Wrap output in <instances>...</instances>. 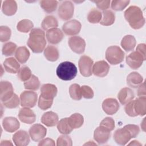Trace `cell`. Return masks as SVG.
I'll use <instances>...</instances> for the list:
<instances>
[{"instance_id": "f35d334b", "label": "cell", "mask_w": 146, "mask_h": 146, "mask_svg": "<svg viewBox=\"0 0 146 146\" xmlns=\"http://www.w3.org/2000/svg\"><path fill=\"white\" fill-rule=\"evenodd\" d=\"M69 94L71 98L75 100H80L82 99L81 87L78 84H72L70 86Z\"/></svg>"}, {"instance_id": "bcb514c9", "label": "cell", "mask_w": 146, "mask_h": 146, "mask_svg": "<svg viewBox=\"0 0 146 146\" xmlns=\"http://www.w3.org/2000/svg\"><path fill=\"white\" fill-rule=\"evenodd\" d=\"M56 145L58 146L66 145L71 146L72 145V141L71 138L67 135H63L59 136L56 140Z\"/></svg>"}, {"instance_id": "d6a6232c", "label": "cell", "mask_w": 146, "mask_h": 146, "mask_svg": "<svg viewBox=\"0 0 146 146\" xmlns=\"http://www.w3.org/2000/svg\"><path fill=\"white\" fill-rule=\"evenodd\" d=\"M102 14L103 17L100 22V23L102 25L108 26L112 25L114 23L115 21V15L111 10H107L103 11Z\"/></svg>"}, {"instance_id": "e0dca14e", "label": "cell", "mask_w": 146, "mask_h": 146, "mask_svg": "<svg viewBox=\"0 0 146 146\" xmlns=\"http://www.w3.org/2000/svg\"><path fill=\"white\" fill-rule=\"evenodd\" d=\"M110 70V66L105 60H100L93 64L92 73L98 77L106 76Z\"/></svg>"}, {"instance_id": "7c38bea8", "label": "cell", "mask_w": 146, "mask_h": 146, "mask_svg": "<svg viewBox=\"0 0 146 146\" xmlns=\"http://www.w3.org/2000/svg\"><path fill=\"white\" fill-rule=\"evenodd\" d=\"M145 60V58L136 51L132 52L126 57L127 64L129 67L134 70L140 67Z\"/></svg>"}, {"instance_id": "4fadbf2b", "label": "cell", "mask_w": 146, "mask_h": 146, "mask_svg": "<svg viewBox=\"0 0 146 146\" xmlns=\"http://www.w3.org/2000/svg\"><path fill=\"white\" fill-rule=\"evenodd\" d=\"M119 102L114 98H107L102 103V109L107 115H112L115 114L119 110Z\"/></svg>"}, {"instance_id": "484cf974", "label": "cell", "mask_w": 146, "mask_h": 146, "mask_svg": "<svg viewBox=\"0 0 146 146\" xmlns=\"http://www.w3.org/2000/svg\"><path fill=\"white\" fill-rule=\"evenodd\" d=\"M2 10L3 14L7 16L14 15L17 11V4L15 1L7 0L3 2Z\"/></svg>"}, {"instance_id": "11a10c76", "label": "cell", "mask_w": 146, "mask_h": 146, "mask_svg": "<svg viewBox=\"0 0 146 146\" xmlns=\"http://www.w3.org/2000/svg\"><path fill=\"white\" fill-rule=\"evenodd\" d=\"M1 146L13 145V143L10 140H2L0 144Z\"/></svg>"}, {"instance_id": "681fc988", "label": "cell", "mask_w": 146, "mask_h": 146, "mask_svg": "<svg viewBox=\"0 0 146 146\" xmlns=\"http://www.w3.org/2000/svg\"><path fill=\"white\" fill-rule=\"evenodd\" d=\"M124 111L129 116L135 117L137 116L134 108V100H132L126 104V106L124 107Z\"/></svg>"}, {"instance_id": "7a4b0ae2", "label": "cell", "mask_w": 146, "mask_h": 146, "mask_svg": "<svg viewBox=\"0 0 146 146\" xmlns=\"http://www.w3.org/2000/svg\"><path fill=\"white\" fill-rule=\"evenodd\" d=\"M27 44L34 53L42 52L46 45L44 32L38 28L33 29L30 31Z\"/></svg>"}, {"instance_id": "74e56055", "label": "cell", "mask_w": 146, "mask_h": 146, "mask_svg": "<svg viewBox=\"0 0 146 146\" xmlns=\"http://www.w3.org/2000/svg\"><path fill=\"white\" fill-rule=\"evenodd\" d=\"M102 18V13L96 9H92L87 15V20L91 23H97L100 22Z\"/></svg>"}, {"instance_id": "30bf717a", "label": "cell", "mask_w": 146, "mask_h": 146, "mask_svg": "<svg viewBox=\"0 0 146 146\" xmlns=\"http://www.w3.org/2000/svg\"><path fill=\"white\" fill-rule=\"evenodd\" d=\"M29 135L31 139L36 142L40 141L47 134V129L42 124H34L29 131Z\"/></svg>"}, {"instance_id": "8fae6325", "label": "cell", "mask_w": 146, "mask_h": 146, "mask_svg": "<svg viewBox=\"0 0 146 146\" xmlns=\"http://www.w3.org/2000/svg\"><path fill=\"white\" fill-rule=\"evenodd\" d=\"M82 25L80 22L76 19L66 22L62 26V30L64 33L69 36L77 35L80 31Z\"/></svg>"}, {"instance_id": "e575fe53", "label": "cell", "mask_w": 146, "mask_h": 146, "mask_svg": "<svg viewBox=\"0 0 146 146\" xmlns=\"http://www.w3.org/2000/svg\"><path fill=\"white\" fill-rule=\"evenodd\" d=\"M57 128L59 132L63 135L70 134L73 130L68 123L67 117L62 119L57 123Z\"/></svg>"}, {"instance_id": "52a82bcc", "label": "cell", "mask_w": 146, "mask_h": 146, "mask_svg": "<svg viewBox=\"0 0 146 146\" xmlns=\"http://www.w3.org/2000/svg\"><path fill=\"white\" fill-rule=\"evenodd\" d=\"M74 4L70 1H65L59 5L58 10V15L61 19L67 21L72 18L74 15Z\"/></svg>"}, {"instance_id": "5b68a950", "label": "cell", "mask_w": 146, "mask_h": 146, "mask_svg": "<svg viewBox=\"0 0 146 146\" xmlns=\"http://www.w3.org/2000/svg\"><path fill=\"white\" fill-rule=\"evenodd\" d=\"M124 52L117 46H112L106 51V59L111 64L116 65L122 62L124 58Z\"/></svg>"}, {"instance_id": "ee69618b", "label": "cell", "mask_w": 146, "mask_h": 146, "mask_svg": "<svg viewBox=\"0 0 146 146\" xmlns=\"http://www.w3.org/2000/svg\"><path fill=\"white\" fill-rule=\"evenodd\" d=\"M53 103V99H46L40 95L38 101V106L42 110H46L51 108Z\"/></svg>"}, {"instance_id": "d6986e66", "label": "cell", "mask_w": 146, "mask_h": 146, "mask_svg": "<svg viewBox=\"0 0 146 146\" xmlns=\"http://www.w3.org/2000/svg\"><path fill=\"white\" fill-rule=\"evenodd\" d=\"M30 137L26 131L19 130L13 136V141L17 146H26L30 143Z\"/></svg>"}, {"instance_id": "83f0119b", "label": "cell", "mask_w": 146, "mask_h": 146, "mask_svg": "<svg viewBox=\"0 0 146 146\" xmlns=\"http://www.w3.org/2000/svg\"><path fill=\"white\" fill-rule=\"evenodd\" d=\"M30 51L25 46H21L17 48L15 52V57L18 62L25 63L30 57Z\"/></svg>"}, {"instance_id": "f1b7e54d", "label": "cell", "mask_w": 146, "mask_h": 146, "mask_svg": "<svg viewBox=\"0 0 146 146\" xmlns=\"http://www.w3.org/2000/svg\"><path fill=\"white\" fill-rule=\"evenodd\" d=\"M44 55L48 61L55 62L59 59V53L56 47L48 45L44 50Z\"/></svg>"}, {"instance_id": "8d00e7d4", "label": "cell", "mask_w": 146, "mask_h": 146, "mask_svg": "<svg viewBox=\"0 0 146 146\" xmlns=\"http://www.w3.org/2000/svg\"><path fill=\"white\" fill-rule=\"evenodd\" d=\"M24 87L26 90L31 91L37 90L40 87V82L38 77L32 75L31 78L24 82Z\"/></svg>"}, {"instance_id": "8992f818", "label": "cell", "mask_w": 146, "mask_h": 146, "mask_svg": "<svg viewBox=\"0 0 146 146\" xmlns=\"http://www.w3.org/2000/svg\"><path fill=\"white\" fill-rule=\"evenodd\" d=\"M94 62L88 56L82 55L78 62V66L81 75L84 77H89L92 74Z\"/></svg>"}, {"instance_id": "d4e9b609", "label": "cell", "mask_w": 146, "mask_h": 146, "mask_svg": "<svg viewBox=\"0 0 146 146\" xmlns=\"http://www.w3.org/2000/svg\"><path fill=\"white\" fill-rule=\"evenodd\" d=\"M143 81V76L137 72H131L127 77V84L132 88L138 87Z\"/></svg>"}, {"instance_id": "ffe728a7", "label": "cell", "mask_w": 146, "mask_h": 146, "mask_svg": "<svg viewBox=\"0 0 146 146\" xmlns=\"http://www.w3.org/2000/svg\"><path fill=\"white\" fill-rule=\"evenodd\" d=\"M2 126L5 131L12 133L18 129L20 123L18 120L14 117H6L2 120Z\"/></svg>"}, {"instance_id": "4316f807", "label": "cell", "mask_w": 146, "mask_h": 146, "mask_svg": "<svg viewBox=\"0 0 146 146\" xmlns=\"http://www.w3.org/2000/svg\"><path fill=\"white\" fill-rule=\"evenodd\" d=\"M136 44V39L131 35H127L124 36L121 41V46L122 48L127 52L133 50Z\"/></svg>"}, {"instance_id": "9f6ffc18", "label": "cell", "mask_w": 146, "mask_h": 146, "mask_svg": "<svg viewBox=\"0 0 146 146\" xmlns=\"http://www.w3.org/2000/svg\"><path fill=\"white\" fill-rule=\"evenodd\" d=\"M129 145H141V144L137 140H133L132 141V142H131L130 143L128 144Z\"/></svg>"}, {"instance_id": "2e32d148", "label": "cell", "mask_w": 146, "mask_h": 146, "mask_svg": "<svg viewBox=\"0 0 146 146\" xmlns=\"http://www.w3.org/2000/svg\"><path fill=\"white\" fill-rule=\"evenodd\" d=\"M19 119L23 123L31 124L36 120V115L34 111L30 108L24 107L20 109L18 113Z\"/></svg>"}, {"instance_id": "f546056e", "label": "cell", "mask_w": 146, "mask_h": 146, "mask_svg": "<svg viewBox=\"0 0 146 146\" xmlns=\"http://www.w3.org/2000/svg\"><path fill=\"white\" fill-rule=\"evenodd\" d=\"M134 108L137 115L144 116L146 114V98L139 97L134 100Z\"/></svg>"}, {"instance_id": "d590c367", "label": "cell", "mask_w": 146, "mask_h": 146, "mask_svg": "<svg viewBox=\"0 0 146 146\" xmlns=\"http://www.w3.org/2000/svg\"><path fill=\"white\" fill-rule=\"evenodd\" d=\"M34 27L33 23L29 19H25L20 21L17 25V29L18 31L21 33H28L31 31Z\"/></svg>"}, {"instance_id": "db71d44e", "label": "cell", "mask_w": 146, "mask_h": 146, "mask_svg": "<svg viewBox=\"0 0 146 146\" xmlns=\"http://www.w3.org/2000/svg\"><path fill=\"white\" fill-rule=\"evenodd\" d=\"M136 51L139 52L144 58L146 59L145 54V44L144 43L139 44L136 47Z\"/></svg>"}, {"instance_id": "3957f363", "label": "cell", "mask_w": 146, "mask_h": 146, "mask_svg": "<svg viewBox=\"0 0 146 146\" xmlns=\"http://www.w3.org/2000/svg\"><path fill=\"white\" fill-rule=\"evenodd\" d=\"M124 18L133 29H139L145 24V18L141 9L136 6H131L124 11Z\"/></svg>"}, {"instance_id": "60d3db41", "label": "cell", "mask_w": 146, "mask_h": 146, "mask_svg": "<svg viewBox=\"0 0 146 146\" xmlns=\"http://www.w3.org/2000/svg\"><path fill=\"white\" fill-rule=\"evenodd\" d=\"M32 76L31 70L27 66H22L18 72V77L22 82H26L29 80Z\"/></svg>"}, {"instance_id": "44dd1931", "label": "cell", "mask_w": 146, "mask_h": 146, "mask_svg": "<svg viewBox=\"0 0 146 146\" xmlns=\"http://www.w3.org/2000/svg\"><path fill=\"white\" fill-rule=\"evenodd\" d=\"M57 92L58 89L56 87L52 84H44L40 88V95L46 99H54L56 96Z\"/></svg>"}, {"instance_id": "ac0fdd59", "label": "cell", "mask_w": 146, "mask_h": 146, "mask_svg": "<svg viewBox=\"0 0 146 146\" xmlns=\"http://www.w3.org/2000/svg\"><path fill=\"white\" fill-rule=\"evenodd\" d=\"M63 32L58 28L50 29L46 32V38L49 43L56 44L60 43L63 38Z\"/></svg>"}, {"instance_id": "9a60e30c", "label": "cell", "mask_w": 146, "mask_h": 146, "mask_svg": "<svg viewBox=\"0 0 146 146\" xmlns=\"http://www.w3.org/2000/svg\"><path fill=\"white\" fill-rule=\"evenodd\" d=\"M12 84L8 81H1L0 83V99L2 102L9 99L14 95Z\"/></svg>"}, {"instance_id": "6da1fadb", "label": "cell", "mask_w": 146, "mask_h": 146, "mask_svg": "<svg viewBox=\"0 0 146 146\" xmlns=\"http://www.w3.org/2000/svg\"><path fill=\"white\" fill-rule=\"evenodd\" d=\"M140 132L138 125L135 124H127L123 128L117 129L113 134L115 141L121 145H125L132 138L137 136Z\"/></svg>"}, {"instance_id": "f907efd6", "label": "cell", "mask_w": 146, "mask_h": 146, "mask_svg": "<svg viewBox=\"0 0 146 146\" xmlns=\"http://www.w3.org/2000/svg\"><path fill=\"white\" fill-rule=\"evenodd\" d=\"M94 2L98 9L100 10L105 11L110 7V1H92Z\"/></svg>"}, {"instance_id": "4dcf8cb0", "label": "cell", "mask_w": 146, "mask_h": 146, "mask_svg": "<svg viewBox=\"0 0 146 146\" xmlns=\"http://www.w3.org/2000/svg\"><path fill=\"white\" fill-rule=\"evenodd\" d=\"M67 120L70 127L74 129L79 128L82 126L84 122V118L81 114L75 113L72 114L69 117H67Z\"/></svg>"}, {"instance_id": "b9f144b4", "label": "cell", "mask_w": 146, "mask_h": 146, "mask_svg": "<svg viewBox=\"0 0 146 146\" xmlns=\"http://www.w3.org/2000/svg\"><path fill=\"white\" fill-rule=\"evenodd\" d=\"M19 103H21L20 99L18 98V96L15 94H14V95L7 100L2 102L5 107L10 109L17 108L19 105Z\"/></svg>"}, {"instance_id": "ba28073f", "label": "cell", "mask_w": 146, "mask_h": 146, "mask_svg": "<svg viewBox=\"0 0 146 146\" xmlns=\"http://www.w3.org/2000/svg\"><path fill=\"white\" fill-rule=\"evenodd\" d=\"M38 100L37 94L32 91H25L20 95L21 106L22 107H34Z\"/></svg>"}, {"instance_id": "7dc6e473", "label": "cell", "mask_w": 146, "mask_h": 146, "mask_svg": "<svg viewBox=\"0 0 146 146\" xmlns=\"http://www.w3.org/2000/svg\"><path fill=\"white\" fill-rule=\"evenodd\" d=\"M100 126L103 127L108 129L109 131H111L115 128V121L112 117H106L102 120L100 123Z\"/></svg>"}, {"instance_id": "836d02e7", "label": "cell", "mask_w": 146, "mask_h": 146, "mask_svg": "<svg viewBox=\"0 0 146 146\" xmlns=\"http://www.w3.org/2000/svg\"><path fill=\"white\" fill-rule=\"evenodd\" d=\"M39 3L40 7L45 12L51 13L56 10L58 5V2L57 1L42 0L39 2Z\"/></svg>"}, {"instance_id": "5bb4252c", "label": "cell", "mask_w": 146, "mask_h": 146, "mask_svg": "<svg viewBox=\"0 0 146 146\" xmlns=\"http://www.w3.org/2000/svg\"><path fill=\"white\" fill-rule=\"evenodd\" d=\"M110 132L107 128L99 126L94 131V139L99 144H104L108 141L111 137Z\"/></svg>"}, {"instance_id": "ab89813d", "label": "cell", "mask_w": 146, "mask_h": 146, "mask_svg": "<svg viewBox=\"0 0 146 146\" xmlns=\"http://www.w3.org/2000/svg\"><path fill=\"white\" fill-rule=\"evenodd\" d=\"M17 44L13 42H9L3 44L2 47V52L3 55L6 56H9L13 55L15 52L17 48Z\"/></svg>"}, {"instance_id": "f6af8a7d", "label": "cell", "mask_w": 146, "mask_h": 146, "mask_svg": "<svg viewBox=\"0 0 146 146\" xmlns=\"http://www.w3.org/2000/svg\"><path fill=\"white\" fill-rule=\"evenodd\" d=\"M129 2V1H112L111 7L115 11H122L128 6Z\"/></svg>"}, {"instance_id": "c3c4849f", "label": "cell", "mask_w": 146, "mask_h": 146, "mask_svg": "<svg viewBox=\"0 0 146 146\" xmlns=\"http://www.w3.org/2000/svg\"><path fill=\"white\" fill-rule=\"evenodd\" d=\"M82 96L85 99H92L94 93L93 90L88 86H82L81 87Z\"/></svg>"}, {"instance_id": "f5cc1de1", "label": "cell", "mask_w": 146, "mask_h": 146, "mask_svg": "<svg viewBox=\"0 0 146 146\" xmlns=\"http://www.w3.org/2000/svg\"><path fill=\"white\" fill-rule=\"evenodd\" d=\"M145 82L142 83L138 88L137 90V95L139 97L145 96H146V92H145Z\"/></svg>"}, {"instance_id": "7bdbcfd3", "label": "cell", "mask_w": 146, "mask_h": 146, "mask_svg": "<svg viewBox=\"0 0 146 146\" xmlns=\"http://www.w3.org/2000/svg\"><path fill=\"white\" fill-rule=\"evenodd\" d=\"M11 29L6 26H1L0 27V40L1 42L8 41L11 37Z\"/></svg>"}, {"instance_id": "1f68e13d", "label": "cell", "mask_w": 146, "mask_h": 146, "mask_svg": "<svg viewBox=\"0 0 146 146\" xmlns=\"http://www.w3.org/2000/svg\"><path fill=\"white\" fill-rule=\"evenodd\" d=\"M41 26L44 30H48L53 28H57L58 22L56 18L53 15H47L43 20Z\"/></svg>"}, {"instance_id": "cb8c5ba5", "label": "cell", "mask_w": 146, "mask_h": 146, "mask_svg": "<svg viewBox=\"0 0 146 146\" xmlns=\"http://www.w3.org/2000/svg\"><path fill=\"white\" fill-rule=\"evenodd\" d=\"M3 67L5 70L9 73H17L20 68V64L18 60L13 57L6 58L3 62Z\"/></svg>"}, {"instance_id": "9c48e42d", "label": "cell", "mask_w": 146, "mask_h": 146, "mask_svg": "<svg viewBox=\"0 0 146 146\" xmlns=\"http://www.w3.org/2000/svg\"><path fill=\"white\" fill-rule=\"evenodd\" d=\"M68 43L71 50L78 54H82L84 52L86 42L84 39L79 36H73L69 38Z\"/></svg>"}, {"instance_id": "7402d4cb", "label": "cell", "mask_w": 146, "mask_h": 146, "mask_svg": "<svg viewBox=\"0 0 146 146\" xmlns=\"http://www.w3.org/2000/svg\"><path fill=\"white\" fill-rule=\"evenodd\" d=\"M58 121V115L52 111L46 112L41 117V122L47 127H54L57 124Z\"/></svg>"}, {"instance_id": "816d5d0a", "label": "cell", "mask_w": 146, "mask_h": 146, "mask_svg": "<svg viewBox=\"0 0 146 146\" xmlns=\"http://www.w3.org/2000/svg\"><path fill=\"white\" fill-rule=\"evenodd\" d=\"M39 146H41V145H51V146H54L55 145V143L54 140H52V139L50 138H46L44 139L41 140L39 144H38Z\"/></svg>"}, {"instance_id": "277c9868", "label": "cell", "mask_w": 146, "mask_h": 146, "mask_svg": "<svg viewBox=\"0 0 146 146\" xmlns=\"http://www.w3.org/2000/svg\"><path fill=\"white\" fill-rule=\"evenodd\" d=\"M77 68L72 62L66 61L60 63L56 70L58 77L63 80H71L75 78L77 74Z\"/></svg>"}, {"instance_id": "603a6c76", "label": "cell", "mask_w": 146, "mask_h": 146, "mask_svg": "<svg viewBox=\"0 0 146 146\" xmlns=\"http://www.w3.org/2000/svg\"><path fill=\"white\" fill-rule=\"evenodd\" d=\"M135 98L133 91L128 87H124L120 90L117 94V98L122 105H125L132 100Z\"/></svg>"}]
</instances>
